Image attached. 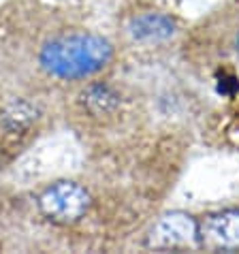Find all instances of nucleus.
Listing matches in <instances>:
<instances>
[{
  "label": "nucleus",
  "instance_id": "obj_1",
  "mask_svg": "<svg viewBox=\"0 0 239 254\" xmlns=\"http://www.w3.org/2000/svg\"><path fill=\"white\" fill-rule=\"evenodd\" d=\"M116 58V45L86 28L58 30L37 49V66L45 77L64 83H83L105 73Z\"/></svg>",
  "mask_w": 239,
  "mask_h": 254
},
{
  "label": "nucleus",
  "instance_id": "obj_2",
  "mask_svg": "<svg viewBox=\"0 0 239 254\" xmlns=\"http://www.w3.org/2000/svg\"><path fill=\"white\" fill-rule=\"evenodd\" d=\"M39 214L58 227H71L81 222L94 205V196L88 186L75 180H58L37 192Z\"/></svg>",
  "mask_w": 239,
  "mask_h": 254
},
{
  "label": "nucleus",
  "instance_id": "obj_3",
  "mask_svg": "<svg viewBox=\"0 0 239 254\" xmlns=\"http://www.w3.org/2000/svg\"><path fill=\"white\" fill-rule=\"evenodd\" d=\"M145 244L154 250L199 248V218L186 211H169L152 224Z\"/></svg>",
  "mask_w": 239,
  "mask_h": 254
},
{
  "label": "nucleus",
  "instance_id": "obj_4",
  "mask_svg": "<svg viewBox=\"0 0 239 254\" xmlns=\"http://www.w3.org/2000/svg\"><path fill=\"white\" fill-rule=\"evenodd\" d=\"M179 32L178 17L160 9H137L124 19V34L137 45H163Z\"/></svg>",
  "mask_w": 239,
  "mask_h": 254
},
{
  "label": "nucleus",
  "instance_id": "obj_5",
  "mask_svg": "<svg viewBox=\"0 0 239 254\" xmlns=\"http://www.w3.org/2000/svg\"><path fill=\"white\" fill-rule=\"evenodd\" d=\"M199 248L239 252V207H222L199 218Z\"/></svg>",
  "mask_w": 239,
  "mask_h": 254
},
{
  "label": "nucleus",
  "instance_id": "obj_6",
  "mask_svg": "<svg viewBox=\"0 0 239 254\" xmlns=\"http://www.w3.org/2000/svg\"><path fill=\"white\" fill-rule=\"evenodd\" d=\"M77 105L92 120H111L122 109V92L111 81L94 77L83 81V88L77 94Z\"/></svg>",
  "mask_w": 239,
  "mask_h": 254
},
{
  "label": "nucleus",
  "instance_id": "obj_7",
  "mask_svg": "<svg viewBox=\"0 0 239 254\" xmlns=\"http://www.w3.org/2000/svg\"><path fill=\"white\" fill-rule=\"evenodd\" d=\"M227 52L239 58V13H237V19L231 24V32L227 34Z\"/></svg>",
  "mask_w": 239,
  "mask_h": 254
},
{
  "label": "nucleus",
  "instance_id": "obj_8",
  "mask_svg": "<svg viewBox=\"0 0 239 254\" xmlns=\"http://www.w3.org/2000/svg\"><path fill=\"white\" fill-rule=\"evenodd\" d=\"M237 126H239V114H237Z\"/></svg>",
  "mask_w": 239,
  "mask_h": 254
}]
</instances>
